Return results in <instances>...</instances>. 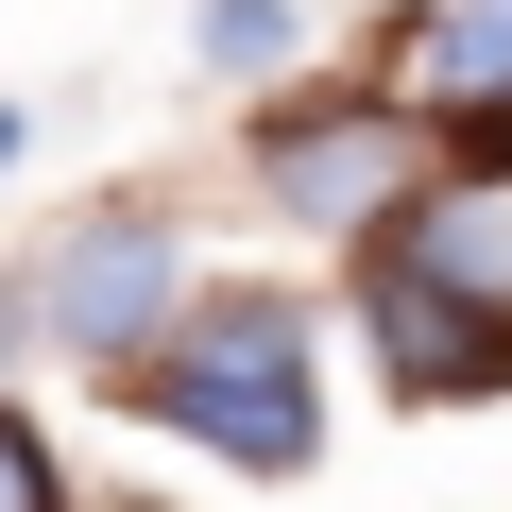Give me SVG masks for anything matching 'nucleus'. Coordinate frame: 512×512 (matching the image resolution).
<instances>
[{
    "mask_svg": "<svg viewBox=\"0 0 512 512\" xmlns=\"http://www.w3.org/2000/svg\"><path fill=\"white\" fill-rule=\"evenodd\" d=\"M0 171H18V103H0Z\"/></svg>",
    "mask_w": 512,
    "mask_h": 512,
    "instance_id": "nucleus-9",
    "label": "nucleus"
},
{
    "mask_svg": "<svg viewBox=\"0 0 512 512\" xmlns=\"http://www.w3.org/2000/svg\"><path fill=\"white\" fill-rule=\"evenodd\" d=\"M0 512H69V495H52V444H35L18 410H0Z\"/></svg>",
    "mask_w": 512,
    "mask_h": 512,
    "instance_id": "nucleus-8",
    "label": "nucleus"
},
{
    "mask_svg": "<svg viewBox=\"0 0 512 512\" xmlns=\"http://www.w3.org/2000/svg\"><path fill=\"white\" fill-rule=\"evenodd\" d=\"M427 86H444L461 120H495V103H512V0H461V18H427Z\"/></svg>",
    "mask_w": 512,
    "mask_h": 512,
    "instance_id": "nucleus-6",
    "label": "nucleus"
},
{
    "mask_svg": "<svg viewBox=\"0 0 512 512\" xmlns=\"http://www.w3.org/2000/svg\"><path fill=\"white\" fill-rule=\"evenodd\" d=\"M171 308H188V239H171L154 205H137V222H69L52 274H35V325H52L69 359H154Z\"/></svg>",
    "mask_w": 512,
    "mask_h": 512,
    "instance_id": "nucleus-2",
    "label": "nucleus"
},
{
    "mask_svg": "<svg viewBox=\"0 0 512 512\" xmlns=\"http://www.w3.org/2000/svg\"><path fill=\"white\" fill-rule=\"evenodd\" d=\"M256 171H274L291 222H393L410 205V120L393 103H291V120H256Z\"/></svg>",
    "mask_w": 512,
    "mask_h": 512,
    "instance_id": "nucleus-3",
    "label": "nucleus"
},
{
    "mask_svg": "<svg viewBox=\"0 0 512 512\" xmlns=\"http://www.w3.org/2000/svg\"><path fill=\"white\" fill-rule=\"evenodd\" d=\"M376 274L461 291V308L512 325V171H444V188H410V205L376 222Z\"/></svg>",
    "mask_w": 512,
    "mask_h": 512,
    "instance_id": "nucleus-4",
    "label": "nucleus"
},
{
    "mask_svg": "<svg viewBox=\"0 0 512 512\" xmlns=\"http://www.w3.org/2000/svg\"><path fill=\"white\" fill-rule=\"evenodd\" d=\"M137 410L188 427L205 461L291 478V461L325 444V410H308V308H274V291H205V308L137 359Z\"/></svg>",
    "mask_w": 512,
    "mask_h": 512,
    "instance_id": "nucleus-1",
    "label": "nucleus"
},
{
    "mask_svg": "<svg viewBox=\"0 0 512 512\" xmlns=\"http://www.w3.org/2000/svg\"><path fill=\"white\" fill-rule=\"evenodd\" d=\"M291 52V0H205V69H274Z\"/></svg>",
    "mask_w": 512,
    "mask_h": 512,
    "instance_id": "nucleus-7",
    "label": "nucleus"
},
{
    "mask_svg": "<svg viewBox=\"0 0 512 512\" xmlns=\"http://www.w3.org/2000/svg\"><path fill=\"white\" fill-rule=\"evenodd\" d=\"M359 325H376L393 393H427V410H461V393H495V376H512V325H495V308H461V291H410V274H359Z\"/></svg>",
    "mask_w": 512,
    "mask_h": 512,
    "instance_id": "nucleus-5",
    "label": "nucleus"
}]
</instances>
